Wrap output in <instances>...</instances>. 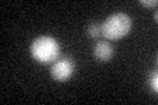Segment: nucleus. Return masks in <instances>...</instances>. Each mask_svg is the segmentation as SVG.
<instances>
[{"instance_id":"obj_3","label":"nucleus","mask_w":158,"mask_h":105,"mask_svg":"<svg viewBox=\"0 0 158 105\" xmlns=\"http://www.w3.org/2000/svg\"><path fill=\"white\" fill-rule=\"evenodd\" d=\"M74 62L70 58H62V59H57L53 63V66L50 68V75L56 82H66L69 80L73 74H74Z\"/></svg>"},{"instance_id":"obj_4","label":"nucleus","mask_w":158,"mask_h":105,"mask_svg":"<svg viewBox=\"0 0 158 105\" xmlns=\"http://www.w3.org/2000/svg\"><path fill=\"white\" fill-rule=\"evenodd\" d=\"M113 47L110 42L100 41L94 46V57L99 62H108L113 58Z\"/></svg>"},{"instance_id":"obj_5","label":"nucleus","mask_w":158,"mask_h":105,"mask_svg":"<svg viewBox=\"0 0 158 105\" xmlns=\"http://www.w3.org/2000/svg\"><path fill=\"white\" fill-rule=\"evenodd\" d=\"M87 34H88V37L90 38L96 39L102 34V25H99L96 22H91L90 25H88V28H87Z\"/></svg>"},{"instance_id":"obj_6","label":"nucleus","mask_w":158,"mask_h":105,"mask_svg":"<svg viewBox=\"0 0 158 105\" xmlns=\"http://www.w3.org/2000/svg\"><path fill=\"white\" fill-rule=\"evenodd\" d=\"M149 86H150V89L154 93L158 92V75H157L156 71L150 74V76H149Z\"/></svg>"},{"instance_id":"obj_8","label":"nucleus","mask_w":158,"mask_h":105,"mask_svg":"<svg viewBox=\"0 0 158 105\" xmlns=\"http://www.w3.org/2000/svg\"><path fill=\"white\" fill-rule=\"evenodd\" d=\"M154 20H156V21L158 20V14H157V13H154Z\"/></svg>"},{"instance_id":"obj_2","label":"nucleus","mask_w":158,"mask_h":105,"mask_svg":"<svg viewBox=\"0 0 158 105\" xmlns=\"http://www.w3.org/2000/svg\"><path fill=\"white\" fill-rule=\"evenodd\" d=\"M133 21L127 13L117 12L106 18L102 24V34L110 41H117L131 32Z\"/></svg>"},{"instance_id":"obj_1","label":"nucleus","mask_w":158,"mask_h":105,"mask_svg":"<svg viewBox=\"0 0 158 105\" xmlns=\"http://www.w3.org/2000/svg\"><path fill=\"white\" fill-rule=\"evenodd\" d=\"M31 54L33 59L41 64H50L58 59L61 46L56 38L50 36H41L33 39L31 45Z\"/></svg>"},{"instance_id":"obj_7","label":"nucleus","mask_w":158,"mask_h":105,"mask_svg":"<svg viewBox=\"0 0 158 105\" xmlns=\"http://www.w3.org/2000/svg\"><path fill=\"white\" fill-rule=\"evenodd\" d=\"M140 4L146 8H153V7H157L158 2L157 0H140Z\"/></svg>"}]
</instances>
